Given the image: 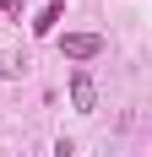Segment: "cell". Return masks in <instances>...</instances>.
Here are the masks:
<instances>
[{
	"instance_id": "6da1fadb",
	"label": "cell",
	"mask_w": 152,
	"mask_h": 157,
	"mask_svg": "<svg viewBox=\"0 0 152 157\" xmlns=\"http://www.w3.org/2000/svg\"><path fill=\"white\" fill-rule=\"evenodd\" d=\"M60 54L65 60H98V54H103V38H98V33H65Z\"/></svg>"
},
{
	"instance_id": "3957f363",
	"label": "cell",
	"mask_w": 152,
	"mask_h": 157,
	"mask_svg": "<svg viewBox=\"0 0 152 157\" xmlns=\"http://www.w3.org/2000/svg\"><path fill=\"white\" fill-rule=\"evenodd\" d=\"M60 11H65V0H49L44 11H38V22H33V33H38V38H49V33H54V22H60Z\"/></svg>"
},
{
	"instance_id": "277c9868",
	"label": "cell",
	"mask_w": 152,
	"mask_h": 157,
	"mask_svg": "<svg viewBox=\"0 0 152 157\" xmlns=\"http://www.w3.org/2000/svg\"><path fill=\"white\" fill-rule=\"evenodd\" d=\"M0 11H6V16H22V0H0Z\"/></svg>"
},
{
	"instance_id": "7a4b0ae2",
	"label": "cell",
	"mask_w": 152,
	"mask_h": 157,
	"mask_svg": "<svg viewBox=\"0 0 152 157\" xmlns=\"http://www.w3.org/2000/svg\"><path fill=\"white\" fill-rule=\"evenodd\" d=\"M71 109L76 114H92V109H98V87H92L87 71H71Z\"/></svg>"
}]
</instances>
